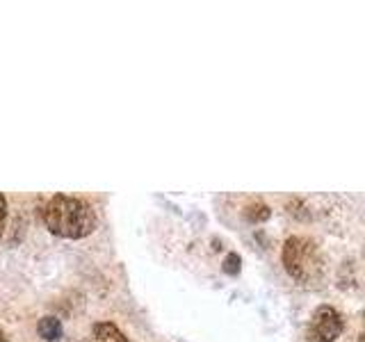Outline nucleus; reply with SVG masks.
Wrapping results in <instances>:
<instances>
[{"label":"nucleus","instance_id":"f257e3e1","mask_svg":"<svg viewBox=\"0 0 365 342\" xmlns=\"http://www.w3.org/2000/svg\"><path fill=\"white\" fill-rule=\"evenodd\" d=\"M43 224L57 237L83 239L96 231L98 219L89 201L68 194H55L43 205Z\"/></svg>","mask_w":365,"mask_h":342},{"label":"nucleus","instance_id":"f03ea898","mask_svg":"<svg viewBox=\"0 0 365 342\" xmlns=\"http://www.w3.org/2000/svg\"><path fill=\"white\" fill-rule=\"evenodd\" d=\"M281 260L285 271L290 274V279H294L304 288H317L324 281L327 262L322 256V249L311 237L290 235L283 242Z\"/></svg>","mask_w":365,"mask_h":342},{"label":"nucleus","instance_id":"7ed1b4c3","mask_svg":"<svg viewBox=\"0 0 365 342\" xmlns=\"http://www.w3.org/2000/svg\"><path fill=\"white\" fill-rule=\"evenodd\" d=\"M345 331V317L334 306H317L306 328L308 342H336Z\"/></svg>","mask_w":365,"mask_h":342},{"label":"nucleus","instance_id":"20e7f679","mask_svg":"<svg viewBox=\"0 0 365 342\" xmlns=\"http://www.w3.org/2000/svg\"><path fill=\"white\" fill-rule=\"evenodd\" d=\"M94 336L98 342H130L128 336L114 324V322H96L94 324Z\"/></svg>","mask_w":365,"mask_h":342},{"label":"nucleus","instance_id":"39448f33","mask_svg":"<svg viewBox=\"0 0 365 342\" xmlns=\"http://www.w3.org/2000/svg\"><path fill=\"white\" fill-rule=\"evenodd\" d=\"M37 331H39V336H41L46 342H57V340L62 338V333H64L62 322H60V319H57V317H53V315L41 317V319H39Z\"/></svg>","mask_w":365,"mask_h":342},{"label":"nucleus","instance_id":"423d86ee","mask_svg":"<svg viewBox=\"0 0 365 342\" xmlns=\"http://www.w3.org/2000/svg\"><path fill=\"white\" fill-rule=\"evenodd\" d=\"M245 217H247V222L251 224H260V222H267L269 219V205L267 203H262L260 199H249L247 205H245Z\"/></svg>","mask_w":365,"mask_h":342},{"label":"nucleus","instance_id":"0eeeda50","mask_svg":"<svg viewBox=\"0 0 365 342\" xmlns=\"http://www.w3.org/2000/svg\"><path fill=\"white\" fill-rule=\"evenodd\" d=\"M240 265H242V258H240L237 254H228V256L224 258L222 269L228 274V276H237V274H240Z\"/></svg>","mask_w":365,"mask_h":342},{"label":"nucleus","instance_id":"6e6552de","mask_svg":"<svg viewBox=\"0 0 365 342\" xmlns=\"http://www.w3.org/2000/svg\"><path fill=\"white\" fill-rule=\"evenodd\" d=\"M5 224H7V197L0 194V239H3L5 233Z\"/></svg>","mask_w":365,"mask_h":342},{"label":"nucleus","instance_id":"1a4fd4ad","mask_svg":"<svg viewBox=\"0 0 365 342\" xmlns=\"http://www.w3.org/2000/svg\"><path fill=\"white\" fill-rule=\"evenodd\" d=\"M0 342H9V338H7V333H5V328L0 326Z\"/></svg>","mask_w":365,"mask_h":342},{"label":"nucleus","instance_id":"9d476101","mask_svg":"<svg viewBox=\"0 0 365 342\" xmlns=\"http://www.w3.org/2000/svg\"><path fill=\"white\" fill-rule=\"evenodd\" d=\"M85 342H94V340H85Z\"/></svg>","mask_w":365,"mask_h":342}]
</instances>
